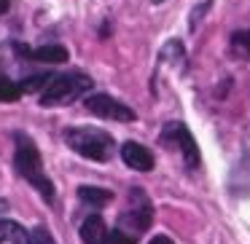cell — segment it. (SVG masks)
<instances>
[{"instance_id": "52a82bcc", "label": "cell", "mask_w": 250, "mask_h": 244, "mask_svg": "<svg viewBox=\"0 0 250 244\" xmlns=\"http://www.w3.org/2000/svg\"><path fill=\"white\" fill-rule=\"evenodd\" d=\"M14 49H17L19 56H24V59H33V62H46V65H62V62H67V49L60 43H49V46H38V49H30V46L24 43H11Z\"/></svg>"}, {"instance_id": "ffe728a7", "label": "cell", "mask_w": 250, "mask_h": 244, "mask_svg": "<svg viewBox=\"0 0 250 244\" xmlns=\"http://www.w3.org/2000/svg\"><path fill=\"white\" fill-rule=\"evenodd\" d=\"M6 212H8V201L0 199V215H6Z\"/></svg>"}, {"instance_id": "d6986e66", "label": "cell", "mask_w": 250, "mask_h": 244, "mask_svg": "<svg viewBox=\"0 0 250 244\" xmlns=\"http://www.w3.org/2000/svg\"><path fill=\"white\" fill-rule=\"evenodd\" d=\"M8 8H11V0H0V14H8Z\"/></svg>"}, {"instance_id": "2e32d148", "label": "cell", "mask_w": 250, "mask_h": 244, "mask_svg": "<svg viewBox=\"0 0 250 244\" xmlns=\"http://www.w3.org/2000/svg\"><path fill=\"white\" fill-rule=\"evenodd\" d=\"M30 236H33V244H57L54 236L49 233V228H43V225L33 228V231H30Z\"/></svg>"}, {"instance_id": "e0dca14e", "label": "cell", "mask_w": 250, "mask_h": 244, "mask_svg": "<svg viewBox=\"0 0 250 244\" xmlns=\"http://www.w3.org/2000/svg\"><path fill=\"white\" fill-rule=\"evenodd\" d=\"M207 8H210V0H205V3H199V6L194 8V14H191V22H188L191 33H196V27H199V19L207 14Z\"/></svg>"}, {"instance_id": "277c9868", "label": "cell", "mask_w": 250, "mask_h": 244, "mask_svg": "<svg viewBox=\"0 0 250 244\" xmlns=\"http://www.w3.org/2000/svg\"><path fill=\"white\" fill-rule=\"evenodd\" d=\"M151 223H153L151 199L146 196L143 188H132L129 190V201H126V209L121 212V217H119V228L126 231V233H132V236H137V233L148 231Z\"/></svg>"}, {"instance_id": "3957f363", "label": "cell", "mask_w": 250, "mask_h": 244, "mask_svg": "<svg viewBox=\"0 0 250 244\" xmlns=\"http://www.w3.org/2000/svg\"><path fill=\"white\" fill-rule=\"evenodd\" d=\"M92 78L86 75V73H62V75H54L49 81V86L41 92V105L43 108H62V105H70L76 102L78 97H83V94L92 89Z\"/></svg>"}, {"instance_id": "9a60e30c", "label": "cell", "mask_w": 250, "mask_h": 244, "mask_svg": "<svg viewBox=\"0 0 250 244\" xmlns=\"http://www.w3.org/2000/svg\"><path fill=\"white\" fill-rule=\"evenodd\" d=\"M105 244H137V236H132V233L121 231V228H116V231H108V239H105Z\"/></svg>"}, {"instance_id": "ba28073f", "label": "cell", "mask_w": 250, "mask_h": 244, "mask_svg": "<svg viewBox=\"0 0 250 244\" xmlns=\"http://www.w3.org/2000/svg\"><path fill=\"white\" fill-rule=\"evenodd\" d=\"M121 161L126 164L129 169H135V172H151L153 169V153L148 150L146 145H140V142H124L121 145Z\"/></svg>"}, {"instance_id": "ac0fdd59", "label": "cell", "mask_w": 250, "mask_h": 244, "mask_svg": "<svg viewBox=\"0 0 250 244\" xmlns=\"http://www.w3.org/2000/svg\"><path fill=\"white\" fill-rule=\"evenodd\" d=\"M148 244H175V242H172V239H169V236H164V233H162V236H153V239H151V242H148Z\"/></svg>"}, {"instance_id": "6da1fadb", "label": "cell", "mask_w": 250, "mask_h": 244, "mask_svg": "<svg viewBox=\"0 0 250 244\" xmlns=\"http://www.w3.org/2000/svg\"><path fill=\"white\" fill-rule=\"evenodd\" d=\"M14 145H17V150H14V167H17V172L22 174V180H27V183L51 204V201H54V183L49 180V174H46V169H43L38 145H35L27 134H22V131L14 134Z\"/></svg>"}, {"instance_id": "30bf717a", "label": "cell", "mask_w": 250, "mask_h": 244, "mask_svg": "<svg viewBox=\"0 0 250 244\" xmlns=\"http://www.w3.org/2000/svg\"><path fill=\"white\" fill-rule=\"evenodd\" d=\"M0 244H33V236L19 223L0 217Z\"/></svg>"}, {"instance_id": "8fae6325", "label": "cell", "mask_w": 250, "mask_h": 244, "mask_svg": "<svg viewBox=\"0 0 250 244\" xmlns=\"http://www.w3.org/2000/svg\"><path fill=\"white\" fill-rule=\"evenodd\" d=\"M78 199L89 206H105L113 201V193L108 188H97V185H81L78 188Z\"/></svg>"}, {"instance_id": "4fadbf2b", "label": "cell", "mask_w": 250, "mask_h": 244, "mask_svg": "<svg viewBox=\"0 0 250 244\" xmlns=\"http://www.w3.org/2000/svg\"><path fill=\"white\" fill-rule=\"evenodd\" d=\"M22 94L24 92H22V86H19V83H14L11 78L0 75V102H17Z\"/></svg>"}, {"instance_id": "7a4b0ae2", "label": "cell", "mask_w": 250, "mask_h": 244, "mask_svg": "<svg viewBox=\"0 0 250 244\" xmlns=\"http://www.w3.org/2000/svg\"><path fill=\"white\" fill-rule=\"evenodd\" d=\"M65 142L78 156L100 164L110 161V156L116 150L113 137L103 129H94V126H70V129H65Z\"/></svg>"}, {"instance_id": "44dd1931", "label": "cell", "mask_w": 250, "mask_h": 244, "mask_svg": "<svg viewBox=\"0 0 250 244\" xmlns=\"http://www.w3.org/2000/svg\"><path fill=\"white\" fill-rule=\"evenodd\" d=\"M153 3H164V0H153Z\"/></svg>"}, {"instance_id": "7c38bea8", "label": "cell", "mask_w": 250, "mask_h": 244, "mask_svg": "<svg viewBox=\"0 0 250 244\" xmlns=\"http://www.w3.org/2000/svg\"><path fill=\"white\" fill-rule=\"evenodd\" d=\"M229 49H231V56H237V59H250V30H234Z\"/></svg>"}, {"instance_id": "9c48e42d", "label": "cell", "mask_w": 250, "mask_h": 244, "mask_svg": "<svg viewBox=\"0 0 250 244\" xmlns=\"http://www.w3.org/2000/svg\"><path fill=\"white\" fill-rule=\"evenodd\" d=\"M108 239V225L100 215H89L81 223V242L83 244H105Z\"/></svg>"}, {"instance_id": "5bb4252c", "label": "cell", "mask_w": 250, "mask_h": 244, "mask_svg": "<svg viewBox=\"0 0 250 244\" xmlns=\"http://www.w3.org/2000/svg\"><path fill=\"white\" fill-rule=\"evenodd\" d=\"M51 73H38V75H30V78H24L19 86H22V92H43L46 86H49V81H51Z\"/></svg>"}, {"instance_id": "8992f818", "label": "cell", "mask_w": 250, "mask_h": 244, "mask_svg": "<svg viewBox=\"0 0 250 244\" xmlns=\"http://www.w3.org/2000/svg\"><path fill=\"white\" fill-rule=\"evenodd\" d=\"M83 105H86V110L92 115H97V118H108V121H121V124H129V121H135V110L129 108V105L119 102L116 97H110V94H89L86 99H83Z\"/></svg>"}, {"instance_id": "5b68a950", "label": "cell", "mask_w": 250, "mask_h": 244, "mask_svg": "<svg viewBox=\"0 0 250 244\" xmlns=\"http://www.w3.org/2000/svg\"><path fill=\"white\" fill-rule=\"evenodd\" d=\"M159 142H162V145L178 148L180 156H183V161H186V167H188V169H199V164H202L199 145H196L194 134L188 131V126H186V124H178V121L167 124L162 129V134H159Z\"/></svg>"}]
</instances>
